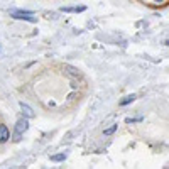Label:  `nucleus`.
<instances>
[{
    "instance_id": "1",
    "label": "nucleus",
    "mask_w": 169,
    "mask_h": 169,
    "mask_svg": "<svg viewBox=\"0 0 169 169\" xmlns=\"http://www.w3.org/2000/svg\"><path fill=\"white\" fill-rule=\"evenodd\" d=\"M27 129H29V124H27V120H26V118H20V120H17V124H15V134H14V140H20L22 134L26 132Z\"/></svg>"
},
{
    "instance_id": "2",
    "label": "nucleus",
    "mask_w": 169,
    "mask_h": 169,
    "mask_svg": "<svg viewBox=\"0 0 169 169\" xmlns=\"http://www.w3.org/2000/svg\"><path fill=\"white\" fill-rule=\"evenodd\" d=\"M12 17L19 19V20H29V22H34V20H36L34 12H27V10H14L12 12Z\"/></svg>"
},
{
    "instance_id": "3",
    "label": "nucleus",
    "mask_w": 169,
    "mask_h": 169,
    "mask_svg": "<svg viewBox=\"0 0 169 169\" xmlns=\"http://www.w3.org/2000/svg\"><path fill=\"white\" fill-rule=\"evenodd\" d=\"M144 5H149V7H166L169 5V0H139Z\"/></svg>"
},
{
    "instance_id": "4",
    "label": "nucleus",
    "mask_w": 169,
    "mask_h": 169,
    "mask_svg": "<svg viewBox=\"0 0 169 169\" xmlns=\"http://www.w3.org/2000/svg\"><path fill=\"white\" fill-rule=\"evenodd\" d=\"M9 139H10V132H9L7 125H0V144L7 142Z\"/></svg>"
},
{
    "instance_id": "5",
    "label": "nucleus",
    "mask_w": 169,
    "mask_h": 169,
    "mask_svg": "<svg viewBox=\"0 0 169 169\" xmlns=\"http://www.w3.org/2000/svg\"><path fill=\"white\" fill-rule=\"evenodd\" d=\"M20 108H22L24 115H26L27 118H32V117H34V112H32V108H31L29 105H26L24 102H20Z\"/></svg>"
},
{
    "instance_id": "6",
    "label": "nucleus",
    "mask_w": 169,
    "mask_h": 169,
    "mask_svg": "<svg viewBox=\"0 0 169 169\" xmlns=\"http://www.w3.org/2000/svg\"><path fill=\"white\" fill-rule=\"evenodd\" d=\"M84 10V5L81 7H63V12H83Z\"/></svg>"
},
{
    "instance_id": "7",
    "label": "nucleus",
    "mask_w": 169,
    "mask_h": 169,
    "mask_svg": "<svg viewBox=\"0 0 169 169\" xmlns=\"http://www.w3.org/2000/svg\"><path fill=\"white\" fill-rule=\"evenodd\" d=\"M117 127H118L117 124H112L110 127H108V129H105V130H103V135H112V134H113L115 130H117Z\"/></svg>"
},
{
    "instance_id": "8",
    "label": "nucleus",
    "mask_w": 169,
    "mask_h": 169,
    "mask_svg": "<svg viewBox=\"0 0 169 169\" xmlns=\"http://www.w3.org/2000/svg\"><path fill=\"white\" fill-rule=\"evenodd\" d=\"M66 159V154L63 152V154H56V156H51V161L52 162H61V161H64Z\"/></svg>"
},
{
    "instance_id": "9",
    "label": "nucleus",
    "mask_w": 169,
    "mask_h": 169,
    "mask_svg": "<svg viewBox=\"0 0 169 169\" xmlns=\"http://www.w3.org/2000/svg\"><path fill=\"white\" fill-rule=\"evenodd\" d=\"M134 100H135V96H134V95H129V96H125V98L122 100V102H120V105H122V107H125V105H129V103H132Z\"/></svg>"
},
{
    "instance_id": "10",
    "label": "nucleus",
    "mask_w": 169,
    "mask_h": 169,
    "mask_svg": "<svg viewBox=\"0 0 169 169\" xmlns=\"http://www.w3.org/2000/svg\"><path fill=\"white\" fill-rule=\"evenodd\" d=\"M127 124H134V122H142V118H127Z\"/></svg>"
}]
</instances>
